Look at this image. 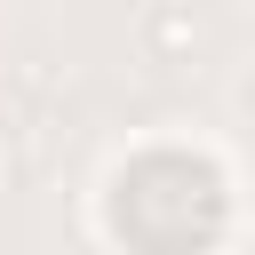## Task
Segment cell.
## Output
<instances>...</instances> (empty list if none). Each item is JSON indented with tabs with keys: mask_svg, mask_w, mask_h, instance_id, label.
Masks as SVG:
<instances>
[{
	"mask_svg": "<svg viewBox=\"0 0 255 255\" xmlns=\"http://www.w3.org/2000/svg\"><path fill=\"white\" fill-rule=\"evenodd\" d=\"M120 239H135L143 255H199L223 223V183L199 167V159H143L120 175Z\"/></svg>",
	"mask_w": 255,
	"mask_h": 255,
	"instance_id": "obj_1",
	"label": "cell"
}]
</instances>
